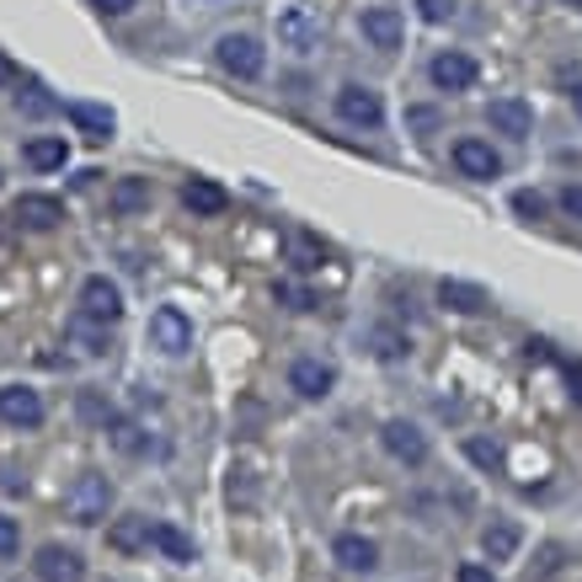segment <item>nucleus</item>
Masks as SVG:
<instances>
[{"label":"nucleus","mask_w":582,"mask_h":582,"mask_svg":"<svg viewBox=\"0 0 582 582\" xmlns=\"http://www.w3.org/2000/svg\"><path fill=\"white\" fill-rule=\"evenodd\" d=\"M358 27H364V43H375L379 54H396L401 38H407V22H401L396 5H369V11L358 16Z\"/></svg>","instance_id":"7"},{"label":"nucleus","mask_w":582,"mask_h":582,"mask_svg":"<svg viewBox=\"0 0 582 582\" xmlns=\"http://www.w3.org/2000/svg\"><path fill=\"white\" fill-rule=\"evenodd\" d=\"M369 347H375V358H385V364H396V358L412 353L407 332H396V327H375V332H369Z\"/></svg>","instance_id":"27"},{"label":"nucleus","mask_w":582,"mask_h":582,"mask_svg":"<svg viewBox=\"0 0 582 582\" xmlns=\"http://www.w3.org/2000/svg\"><path fill=\"white\" fill-rule=\"evenodd\" d=\"M182 204L193 208L198 219H219V214L230 208V193H225L219 182H208V176H187V182H182Z\"/></svg>","instance_id":"16"},{"label":"nucleus","mask_w":582,"mask_h":582,"mask_svg":"<svg viewBox=\"0 0 582 582\" xmlns=\"http://www.w3.org/2000/svg\"><path fill=\"white\" fill-rule=\"evenodd\" d=\"M0 422H11V427H38L43 396L33 385H5V390H0Z\"/></svg>","instance_id":"11"},{"label":"nucleus","mask_w":582,"mask_h":582,"mask_svg":"<svg viewBox=\"0 0 582 582\" xmlns=\"http://www.w3.org/2000/svg\"><path fill=\"white\" fill-rule=\"evenodd\" d=\"M33 572H38V582H85V561L70 545H43Z\"/></svg>","instance_id":"9"},{"label":"nucleus","mask_w":582,"mask_h":582,"mask_svg":"<svg viewBox=\"0 0 582 582\" xmlns=\"http://www.w3.org/2000/svg\"><path fill=\"white\" fill-rule=\"evenodd\" d=\"M561 208H567L572 219H582V182H572V187L561 193Z\"/></svg>","instance_id":"38"},{"label":"nucleus","mask_w":582,"mask_h":582,"mask_svg":"<svg viewBox=\"0 0 582 582\" xmlns=\"http://www.w3.org/2000/svg\"><path fill=\"white\" fill-rule=\"evenodd\" d=\"M150 529H156V524H150L145 513H124V518L107 524V545H113L118 556H139V550L150 545Z\"/></svg>","instance_id":"18"},{"label":"nucleus","mask_w":582,"mask_h":582,"mask_svg":"<svg viewBox=\"0 0 582 582\" xmlns=\"http://www.w3.org/2000/svg\"><path fill=\"white\" fill-rule=\"evenodd\" d=\"M107 433H113V444H118L124 455H145V449H150V438H145V427H139V422L113 416V422H107Z\"/></svg>","instance_id":"28"},{"label":"nucleus","mask_w":582,"mask_h":582,"mask_svg":"<svg viewBox=\"0 0 582 582\" xmlns=\"http://www.w3.org/2000/svg\"><path fill=\"white\" fill-rule=\"evenodd\" d=\"M416 16L422 22H449L455 16V0H416Z\"/></svg>","instance_id":"32"},{"label":"nucleus","mask_w":582,"mask_h":582,"mask_svg":"<svg viewBox=\"0 0 582 582\" xmlns=\"http://www.w3.org/2000/svg\"><path fill=\"white\" fill-rule=\"evenodd\" d=\"M273 299H278L284 310H299V316L316 310V294L305 289V284H294V278H278V284H273Z\"/></svg>","instance_id":"29"},{"label":"nucleus","mask_w":582,"mask_h":582,"mask_svg":"<svg viewBox=\"0 0 582 582\" xmlns=\"http://www.w3.org/2000/svg\"><path fill=\"white\" fill-rule=\"evenodd\" d=\"M379 438H385V449L401 459V465H422V459H427V438H422V427H412L407 416H390V422L379 427Z\"/></svg>","instance_id":"10"},{"label":"nucleus","mask_w":582,"mask_h":582,"mask_svg":"<svg viewBox=\"0 0 582 582\" xmlns=\"http://www.w3.org/2000/svg\"><path fill=\"white\" fill-rule=\"evenodd\" d=\"M518 545H524V535H518V524H513V518H498V524H487V529H481V550H487L492 561H513V556H518Z\"/></svg>","instance_id":"22"},{"label":"nucleus","mask_w":582,"mask_h":582,"mask_svg":"<svg viewBox=\"0 0 582 582\" xmlns=\"http://www.w3.org/2000/svg\"><path fill=\"white\" fill-rule=\"evenodd\" d=\"M150 347H161L167 358H182V353L193 347V321H187L176 305H161V310L150 316Z\"/></svg>","instance_id":"4"},{"label":"nucleus","mask_w":582,"mask_h":582,"mask_svg":"<svg viewBox=\"0 0 582 582\" xmlns=\"http://www.w3.org/2000/svg\"><path fill=\"white\" fill-rule=\"evenodd\" d=\"M407 118H412V128H438V113H433V107H412Z\"/></svg>","instance_id":"39"},{"label":"nucleus","mask_w":582,"mask_h":582,"mask_svg":"<svg viewBox=\"0 0 582 582\" xmlns=\"http://www.w3.org/2000/svg\"><path fill=\"white\" fill-rule=\"evenodd\" d=\"M76 305H81L85 321L113 327V321L124 316V289H118L113 278H102V273H96V278H85V284H81V299H76Z\"/></svg>","instance_id":"5"},{"label":"nucleus","mask_w":582,"mask_h":582,"mask_svg":"<svg viewBox=\"0 0 582 582\" xmlns=\"http://www.w3.org/2000/svg\"><path fill=\"white\" fill-rule=\"evenodd\" d=\"M65 513H70L81 529L102 524V518L113 513V481H107L102 470H85V476H76V487L65 492Z\"/></svg>","instance_id":"1"},{"label":"nucleus","mask_w":582,"mask_h":582,"mask_svg":"<svg viewBox=\"0 0 582 582\" xmlns=\"http://www.w3.org/2000/svg\"><path fill=\"white\" fill-rule=\"evenodd\" d=\"M289 262H294V273H316L321 262H327V251H321V241L316 236H289Z\"/></svg>","instance_id":"26"},{"label":"nucleus","mask_w":582,"mask_h":582,"mask_svg":"<svg viewBox=\"0 0 582 582\" xmlns=\"http://www.w3.org/2000/svg\"><path fill=\"white\" fill-rule=\"evenodd\" d=\"M214 59H219V70H225V76H236V81H256V76H262V65H267L262 43L251 38V33H225V38L214 43Z\"/></svg>","instance_id":"2"},{"label":"nucleus","mask_w":582,"mask_h":582,"mask_svg":"<svg viewBox=\"0 0 582 582\" xmlns=\"http://www.w3.org/2000/svg\"><path fill=\"white\" fill-rule=\"evenodd\" d=\"M65 118L81 128L85 139H113V128H118V118H113V107H96V102H65Z\"/></svg>","instance_id":"19"},{"label":"nucleus","mask_w":582,"mask_h":582,"mask_svg":"<svg viewBox=\"0 0 582 582\" xmlns=\"http://www.w3.org/2000/svg\"><path fill=\"white\" fill-rule=\"evenodd\" d=\"M113 214H139V208H150V176H124L118 187H113Z\"/></svg>","instance_id":"24"},{"label":"nucleus","mask_w":582,"mask_h":582,"mask_svg":"<svg viewBox=\"0 0 582 582\" xmlns=\"http://www.w3.org/2000/svg\"><path fill=\"white\" fill-rule=\"evenodd\" d=\"M150 545H156V550H161L167 561H182V567H187V561H198L193 540H187V535H182L176 524H156V529H150Z\"/></svg>","instance_id":"23"},{"label":"nucleus","mask_w":582,"mask_h":582,"mask_svg":"<svg viewBox=\"0 0 582 582\" xmlns=\"http://www.w3.org/2000/svg\"><path fill=\"white\" fill-rule=\"evenodd\" d=\"M465 455L476 459L481 470H502V449L492 444V438H465Z\"/></svg>","instance_id":"30"},{"label":"nucleus","mask_w":582,"mask_h":582,"mask_svg":"<svg viewBox=\"0 0 582 582\" xmlns=\"http://www.w3.org/2000/svg\"><path fill=\"white\" fill-rule=\"evenodd\" d=\"M70 342L81 347L85 358H102V353H107V327H102V321H85V316H76V327H70Z\"/></svg>","instance_id":"25"},{"label":"nucleus","mask_w":582,"mask_h":582,"mask_svg":"<svg viewBox=\"0 0 582 582\" xmlns=\"http://www.w3.org/2000/svg\"><path fill=\"white\" fill-rule=\"evenodd\" d=\"M22 161H27L33 171H59L65 161H70V145H65V134H38V139H27Z\"/></svg>","instance_id":"21"},{"label":"nucleus","mask_w":582,"mask_h":582,"mask_svg":"<svg viewBox=\"0 0 582 582\" xmlns=\"http://www.w3.org/2000/svg\"><path fill=\"white\" fill-rule=\"evenodd\" d=\"M91 5H96L102 16H128V11H134L139 0H91Z\"/></svg>","instance_id":"36"},{"label":"nucleus","mask_w":582,"mask_h":582,"mask_svg":"<svg viewBox=\"0 0 582 582\" xmlns=\"http://www.w3.org/2000/svg\"><path fill=\"white\" fill-rule=\"evenodd\" d=\"M336 118L353 128H379L385 124V102H379V91H369V85H342L336 91Z\"/></svg>","instance_id":"6"},{"label":"nucleus","mask_w":582,"mask_h":582,"mask_svg":"<svg viewBox=\"0 0 582 582\" xmlns=\"http://www.w3.org/2000/svg\"><path fill=\"white\" fill-rule=\"evenodd\" d=\"M332 556H336L342 572H358V578H369V572L379 567V545L369 540V535H336Z\"/></svg>","instance_id":"15"},{"label":"nucleus","mask_w":582,"mask_h":582,"mask_svg":"<svg viewBox=\"0 0 582 582\" xmlns=\"http://www.w3.org/2000/svg\"><path fill=\"white\" fill-rule=\"evenodd\" d=\"M513 208H518V214H529V219H540V214H545V198L524 187V193H513Z\"/></svg>","instance_id":"33"},{"label":"nucleus","mask_w":582,"mask_h":582,"mask_svg":"<svg viewBox=\"0 0 582 582\" xmlns=\"http://www.w3.org/2000/svg\"><path fill=\"white\" fill-rule=\"evenodd\" d=\"M438 305L455 310V316H481V310H492V294L481 284H465V278H444L438 284Z\"/></svg>","instance_id":"17"},{"label":"nucleus","mask_w":582,"mask_h":582,"mask_svg":"<svg viewBox=\"0 0 582 582\" xmlns=\"http://www.w3.org/2000/svg\"><path fill=\"white\" fill-rule=\"evenodd\" d=\"M16 102H22L27 113H48V107H54V102L43 96V85H27V96H16Z\"/></svg>","instance_id":"35"},{"label":"nucleus","mask_w":582,"mask_h":582,"mask_svg":"<svg viewBox=\"0 0 582 582\" xmlns=\"http://www.w3.org/2000/svg\"><path fill=\"white\" fill-rule=\"evenodd\" d=\"M561 5H578V11H582V0H561Z\"/></svg>","instance_id":"41"},{"label":"nucleus","mask_w":582,"mask_h":582,"mask_svg":"<svg viewBox=\"0 0 582 582\" xmlns=\"http://www.w3.org/2000/svg\"><path fill=\"white\" fill-rule=\"evenodd\" d=\"M427 76H433L438 91H470V85H476V59H470V54H459V48H444V54L433 59V70H427Z\"/></svg>","instance_id":"14"},{"label":"nucleus","mask_w":582,"mask_h":582,"mask_svg":"<svg viewBox=\"0 0 582 582\" xmlns=\"http://www.w3.org/2000/svg\"><path fill=\"white\" fill-rule=\"evenodd\" d=\"M455 582H498V572L492 567H481V561H465L455 572Z\"/></svg>","instance_id":"34"},{"label":"nucleus","mask_w":582,"mask_h":582,"mask_svg":"<svg viewBox=\"0 0 582 582\" xmlns=\"http://www.w3.org/2000/svg\"><path fill=\"white\" fill-rule=\"evenodd\" d=\"M11 214H16L27 230H54V225L65 219V204H59V198H48V193H22Z\"/></svg>","instance_id":"20"},{"label":"nucleus","mask_w":582,"mask_h":582,"mask_svg":"<svg viewBox=\"0 0 582 582\" xmlns=\"http://www.w3.org/2000/svg\"><path fill=\"white\" fill-rule=\"evenodd\" d=\"M16 545H22L16 518H5V513H0V561H11V556H16Z\"/></svg>","instance_id":"31"},{"label":"nucleus","mask_w":582,"mask_h":582,"mask_svg":"<svg viewBox=\"0 0 582 582\" xmlns=\"http://www.w3.org/2000/svg\"><path fill=\"white\" fill-rule=\"evenodd\" d=\"M487 124L507 134V139H529L535 134V113H529V102H518V96H498L492 107H487Z\"/></svg>","instance_id":"12"},{"label":"nucleus","mask_w":582,"mask_h":582,"mask_svg":"<svg viewBox=\"0 0 582 582\" xmlns=\"http://www.w3.org/2000/svg\"><path fill=\"white\" fill-rule=\"evenodd\" d=\"M0 85H5V91H11V85H22V65H16V59H5V54H0Z\"/></svg>","instance_id":"37"},{"label":"nucleus","mask_w":582,"mask_h":582,"mask_svg":"<svg viewBox=\"0 0 582 582\" xmlns=\"http://www.w3.org/2000/svg\"><path fill=\"white\" fill-rule=\"evenodd\" d=\"M336 385V369L332 364H321V358H299L289 369V390L294 396H305V401H321V396H332Z\"/></svg>","instance_id":"13"},{"label":"nucleus","mask_w":582,"mask_h":582,"mask_svg":"<svg viewBox=\"0 0 582 582\" xmlns=\"http://www.w3.org/2000/svg\"><path fill=\"white\" fill-rule=\"evenodd\" d=\"M455 167L459 176H470V182H492V176H502V156L487 145V139H459L455 145Z\"/></svg>","instance_id":"8"},{"label":"nucleus","mask_w":582,"mask_h":582,"mask_svg":"<svg viewBox=\"0 0 582 582\" xmlns=\"http://www.w3.org/2000/svg\"><path fill=\"white\" fill-rule=\"evenodd\" d=\"M567 385H572V401L582 407V364H572V369H567Z\"/></svg>","instance_id":"40"},{"label":"nucleus","mask_w":582,"mask_h":582,"mask_svg":"<svg viewBox=\"0 0 582 582\" xmlns=\"http://www.w3.org/2000/svg\"><path fill=\"white\" fill-rule=\"evenodd\" d=\"M321 38H327V22H321L316 5H284V11H278V43H284V48L310 54V48H321Z\"/></svg>","instance_id":"3"}]
</instances>
